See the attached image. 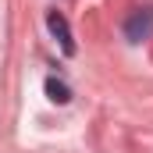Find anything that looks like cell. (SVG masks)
I'll return each instance as SVG.
<instances>
[{
	"label": "cell",
	"mask_w": 153,
	"mask_h": 153,
	"mask_svg": "<svg viewBox=\"0 0 153 153\" xmlns=\"http://www.w3.org/2000/svg\"><path fill=\"white\" fill-rule=\"evenodd\" d=\"M153 36V7H139L128 22H125V39L128 43H143Z\"/></svg>",
	"instance_id": "cell-1"
},
{
	"label": "cell",
	"mask_w": 153,
	"mask_h": 153,
	"mask_svg": "<svg viewBox=\"0 0 153 153\" xmlns=\"http://www.w3.org/2000/svg\"><path fill=\"white\" fill-rule=\"evenodd\" d=\"M46 25H50V32H53V39L61 43V50L64 53H75V39H71V29H68V22H64V14H50L46 18Z\"/></svg>",
	"instance_id": "cell-2"
},
{
	"label": "cell",
	"mask_w": 153,
	"mask_h": 153,
	"mask_svg": "<svg viewBox=\"0 0 153 153\" xmlns=\"http://www.w3.org/2000/svg\"><path fill=\"white\" fill-rule=\"evenodd\" d=\"M46 96H50L53 103H68V100H71V89H68L61 78H53V75H50V78H46Z\"/></svg>",
	"instance_id": "cell-3"
}]
</instances>
